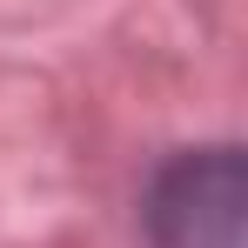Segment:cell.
<instances>
[{
	"label": "cell",
	"instance_id": "6da1fadb",
	"mask_svg": "<svg viewBox=\"0 0 248 248\" xmlns=\"http://www.w3.org/2000/svg\"><path fill=\"white\" fill-rule=\"evenodd\" d=\"M155 248H242L248 235V161L242 148H188L148 188Z\"/></svg>",
	"mask_w": 248,
	"mask_h": 248
}]
</instances>
